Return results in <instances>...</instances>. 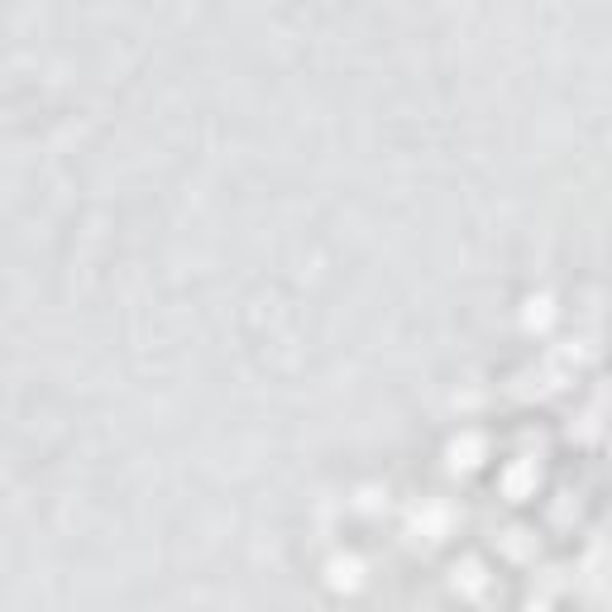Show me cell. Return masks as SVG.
Returning a JSON list of instances; mask_svg holds the SVG:
<instances>
[{
	"instance_id": "cell-3",
	"label": "cell",
	"mask_w": 612,
	"mask_h": 612,
	"mask_svg": "<svg viewBox=\"0 0 612 612\" xmlns=\"http://www.w3.org/2000/svg\"><path fill=\"white\" fill-rule=\"evenodd\" d=\"M326 584L335 593H354L364 584V560H354V555H335L326 565Z\"/></svg>"
},
{
	"instance_id": "cell-2",
	"label": "cell",
	"mask_w": 612,
	"mask_h": 612,
	"mask_svg": "<svg viewBox=\"0 0 612 612\" xmlns=\"http://www.w3.org/2000/svg\"><path fill=\"white\" fill-rule=\"evenodd\" d=\"M450 531V507L436 503V498H426V503L412 512V536H426V541H440Z\"/></svg>"
},
{
	"instance_id": "cell-8",
	"label": "cell",
	"mask_w": 612,
	"mask_h": 612,
	"mask_svg": "<svg viewBox=\"0 0 612 612\" xmlns=\"http://www.w3.org/2000/svg\"><path fill=\"white\" fill-rule=\"evenodd\" d=\"M526 612H546V608H541V603H536V608H526Z\"/></svg>"
},
{
	"instance_id": "cell-7",
	"label": "cell",
	"mask_w": 612,
	"mask_h": 612,
	"mask_svg": "<svg viewBox=\"0 0 612 612\" xmlns=\"http://www.w3.org/2000/svg\"><path fill=\"white\" fill-rule=\"evenodd\" d=\"M526 531H507V555H526Z\"/></svg>"
},
{
	"instance_id": "cell-5",
	"label": "cell",
	"mask_w": 612,
	"mask_h": 612,
	"mask_svg": "<svg viewBox=\"0 0 612 612\" xmlns=\"http://www.w3.org/2000/svg\"><path fill=\"white\" fill-rule=\"evenodd\" d=\"M483 436H474V431H464V436L450 440V469H479L483 464Z\"/></svg>"
},
{
	"instance_id": "cell-1",
	"label": "cell",
	"mask_w": 612,
	"mask_h": 612,
	"mask_svg": "<svg viewBox=\"0 0 612 612\" xmlns=\"http://www.w3.org/2000/svg\"><path fill=\"white\" fill-rule=\"evenodd\" d=\"M541 488V464L536 459H512L503 469V493L507 498H531Z\"/></svg>"
},
{
	"instance_id": "cell-6",
	"label": "cell",
	"mask_w": 612,
	"mask_h": 612,
	"mask_svg": "<svg viewBox=\"0 0 612 612\" xmlns=\"http://www.w3.org/2000/svg\"><path fill=\"white\" fill-rule=\"evenodd\" d=\"M522 321H526V330H550V321H555V302H550L546 292H541V297H526Z\"/></svg>"
},
{
	"instance_id": "cell-4",
	"label": "cell",
	"mask_w": 612,
	"mask_h": 612,
	"mask_svg": "<svg viewBox=\"0 0 612 612\" xmlns=\"http://www.w3.org/2000/svg\"><path fill=\"white\" fill-rule=\"evenodd\" d=\"M450 584H455V593H464V598H479V593L488 589V569H483V560H459V565L450 569Z\"/></svg>"
}]
</instances>
